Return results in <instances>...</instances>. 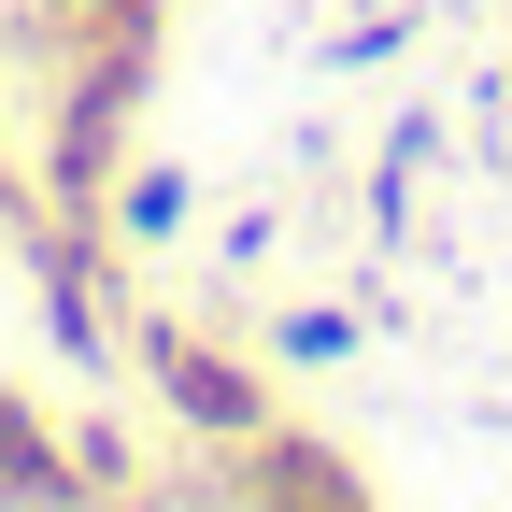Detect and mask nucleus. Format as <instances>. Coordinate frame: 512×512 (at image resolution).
<instances>
[{"mask_svg":"<svg viewBox=\"0 0 512 512\" xmlns=\"http://www.w3.org/2000/svg\"><path fill=\"white\" fill-rule=\"evenodd\" d=\"M143 370H157V399L185 413V427H200V441H256V427H271V399H256V370H228L200 328H171V313H157V328H143Z\"/></svg>","mask_w":512,"mask_h":512,"instance_id":"obj_1","label":"nucleus"},{"mask_svg":"<svg viewBox=\"0 0 512 512\" xmlns=\"http://www.w3.org/2000/svg\"><path fill=\"white\" fill-rule=\"evenodd\" d=\"M114 228H128V242L185 228V171H128V185H114Z\"/></svg>","mask_w":512,"mask_h":512,"instance_id":"obj_2","label":"nucleus"},{"mask_svg":"<svg viewBox=\"0 0 512 512\" xmlns=\"http://www.w3.org/2000/svg\"><path fill=\"white\" fill-rule=\"evenodd\" d=\"M86 29H157V0H72Z\"/></svg>","mask_w":512,"mask_h":512,"instance_id":"obj_3","label":"nucleus"}]
</instances>
